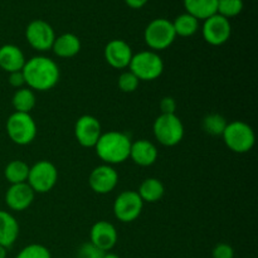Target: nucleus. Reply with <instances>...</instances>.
I'll return each instance as SVG.
<instances>
[{
	"label": "nucleus",
	"mask_w": 258,
	"mask_h": 258,
	"mask_svg": "<svg viewBox=\"0 0 258 258\" xmlns=\"http://www.w3.org/2000/svg\"><path fill=\"white\" fill-rule=\"evenodd\" d=\"M130 136L121 131H107L101 135L95 145L98 158L107 165H117L125 163L130 156L131 149Z\"/></svg>",
	"instance_id": "obj_2"
},
{
	"label": "nucleus",
	"mask_w": 258,
	"mask_h": 258,
	"mask_svg": "<svg viewBox=\"0 0 258 258\" xmlns=\"http://www.w3.org/2000/svg\"><path fill=\"white\" fill-rule=\"evenodd\" d=\"M227 118L221 113H209L202 120V128L204 133L212 136H222L227 127Z\"/></svg>",
	"instance_id": "obj_26"
},
{
	"label": "nucleus",
	"mask_w": 258,
	"mask_h": 258,
	"mask_svg": "<svg viewBox=\"0 0 258 258\" xmlns=\"http://www.w3.org/2000/svg\"><path fill=\"white\" fill-rule=\"evenodd\" d=\"M105 252L93 246L90 241L85 242L78 247L76 252V258H102Z\"/></svg>",
	"instance_id": "obj_30"
},
{
	"label": "nucleus",
	"mask_w": 258,
	"mask_h": 258,
	"mask_svg": "<svg viewBox=\"0 0 258 258\" xmlns=\"http://www.w3.org/2000/svg\"><path fill=\"white\" fill-rule=\"evenodd\" d=\"M159 156L158 148L155 144L146 139H140V140L133 141L130 149V156L128 159L134 161L139 166H151L156 163Z\"/></svg>",
	"instance_id": "obj_17"
},
{
	"label": "nucleus",
	"mask_w": 258,
	"mask_h": 258,
	"mask_svg": "<svg viewBox=\"0 0 258 258\" xmlns=\"http://www.w3.org/2000/svg\"><path fill=\"white\" fill-rule=\"evenodd\" d=\"M243 10V0H218L217 14L231 19L239 15Z\"/></svg>",
	"instance_id": "obj_27"
},
{
	"label": "nucleus",
	"mask_w": 258,
	"mask_h": 258,
	"mask_svg": "<svg viewBox=\"0 0 258 258\" xmlns=\"http://www.w3.org/2000/svg\"><path fill=\"white\" fill-rule=\"evenodd\" d=\"M103 55L108 66L115 70L128 68L134 53L130 44L122 39H112L106 44Z\"/></svg>",
	"instance_id": "obj_15"
},
{
	"label": "nucleus",
	"mask_w": 258,
	"mask_h": 258,
	"mask_svg": "<svg viewBox=\"0 0 258 258\" xmlns=\"http://www.w3.org/2000/svg\"><path fill=\"white\" fill-rule=\"evenodd\" d=\"M35 103H37L35 92L30 90L29 87L19 88L13 95L12 105L14 107L15 112L30 113L33 108L35 107Z\"/></svg>",
	"instance_id": "obj_23"
},
{
	"label": "nucleus",
	"mask_w": 258,
	"mask_h": 258,
	"mask_svg": "<svg viewBox=\"0 0 258 258\" xmlns=\"http://www.w3.org/2000/svg\"><path fill=\"white\" fill-rule=\"evenodd\" d=\"M153 133L159 144L171 148V146H175L181 143L185 130H184L181 120L175 113H173V115H163L161 113L154 121Z\"/></svg>",
	"instance_id": "obj_7"
},
{
	"label": "nucleus",
	"mask_w": 258,
	"mask_h": 258,
	"mask_svg": "<svg viewBox=\"0 0 258 258\" xmlns=\"http://www.w3.org/2000/svg\"><path fill=\"white\" fill-rule=\"evenodd\" d=\"M19 223L10 212L0 209V246L10 248L19 237Z\"/></svg>",
	"instance_id": "obj_19"
},
{
	"label": "nucleus",
	"mask_w": 258,
	"mask_h": 258,
	"mask_svg": "<svg viewBox=\"0 0 258 258\" xmlns=\"http://www.w3.org/2000/svg\"><path fill=\"white\" fill-rule=\"evenodd\" d=\"M29 169L30 166L25 161L17 159V160H12L7 164L4 169V176L9 181L10 185L12 184L27 183Z\"/></svg>",
	"instance_id": "obj_24"
},
{
	"label": "nucleus",
	"mask_w": 258,
	"mask_h": 258,
	"mask_svg": "<svg viewBox=\"0 0 258 258\" xmlns=\"http://www.w3.org/2000/svg\"><path fill=\"white\" fill-rule=\"evenodd\" d=\"M144 204L138 191L125 190L118 194L113 202V216L122 223H131L143 213Z\"/></svg>",
	"instance_id": "obj_9"
},
{
	"label": "nucleus",
	"mask_w": 258,
	"mask_h": 258,
	"mask_svg": "<svg viewBox=\"0 0 258 258\" xmlns=\"http://www.w3.org/2000/svg\"><path fill=\"white\" fill-rule=\"evenodd\" d=\"M101 135H102V127L100 121L95 116L83 115L76 121V140L83 148H95Z\"/></svg>",
	"instance_id": "obj_12"
},
{
	"label": "nucleus",
	"mask_w": 258,
	"mask_h": 258,
	"mask_svg": "<svg viewBox=\"0 0 258 258\" xmlns=\"http://www.w3.org/2000/svg\"><path fill=\"white\" fill-rule=\"evenodd\" d=\"M35 193L28 183L12 184L5 191V204L13 212H23L34 202Z\"/></svg>",
	"instance_id": "obj_16"
},
{
	"label": "nucleus",
	"mask_w": 258,
	"mask_h": 258,
	"mask_svg": "<svg viewBox=\"0 0 258 258\" xmlns=\"http://www.w3.org/2000/svg\"><path fill=\"white\" fill-rule=\"evenodd\" d=\"M148 2L149 0H125L127 7H130L131 9H141V8L148 4Z\"/></svg>",
	"instance_id": "obj_34"
},
{
	"label": "nucleus",
	"mask_w": 258,
	"mask_h": 258,
	"mask_svg": "<svg viewBox=\"0 0 258 258\" xmlns=\"http://www.w3.org/2000/svg\"><path fill=\"white\" fill-rule=\"evenodd\" d=\"M117 85L118 88L122 92L131 93L138 90L139 85H140V81H139V78L131 71H123L120 75V77H118Z\"/></svg>",
	"instance_id": "obj_29"
},
{
	"label": "nucleus",
	"mask_w": 258,
	"mask_h": 258,
	"mask_svg": "<svg viewBox=\"0 0 258 258\" xmlns=\"http://www.w3.org/2000/svg\"><path fill=\"white\" fill-rule=\"evenodd\" d=\"M160 111L163 115H173L176 111V101L170 96L161 98L160 101Z\"/></svg>",
	"instance_id": "obj_32"
},
{
	"label": "nucleus",
	"mask_w": 258,
	"mask_h": 258,
	"mask_svg": "<svg viewBox=\"0 0 258 258\" xmlns=\"http://www.w3.org/2000/svg\"><path fill=\"white\" fill-rule=\"evenodd\" d=\"M183 3L185 13L193 15L198 20H206L217 14L218 0H183Z\"/></svg>",
	"instance_id": "obj_22"
},
{
	"label": "nucleus",
	"mask_w": 258,
	"mask_h": 258,
	"mask_svg": "<svg viewBox=\"0 0 258 258\" xmlns=\"http://www.w3.org/2000/svg\"><path fill=\"white\" fill-rule=\"evenodd\" d=\"M138 194L144 203H156L165 194V186L158 178H146L139 186Z\"/></svg>",
	"instance_id": "obj_21"
},
{
	"label": "nucleus",
	"mask_w": 258,
	"mask_h": 258,
	"mask_svg": "<svg viewBox=\"0 0 258 258\" xmlns=\"http://www.w3.org/2000/svg\"><path fill=\"white\" fill-rule=\"evenodd\" d=\"M62 258H66V257H62Z\"/></svg>",
	"instance_id": "obj_37"
},
{
	"label": "nucleus",
	"mask_w": 258,
	"mask_h": 258,
	"mask_svg": "<svg viewBox=\"0 0 258 258\" xmlns=\"http://www.w3.org/2000/svg\"><path fill=\"white\" fill-rule=\"evenodd\" d=\"M118 233L116 227L107 221H98L91 227L90 242L103 252H110L117 244Z\"/></svg>",
	"instance_id": "obj_14"
},
{
	"label": "nucleus",
	"mask_w": 258,
	"mask_h": 258,
	"mask_svg": "<svg viewBox=\"0 0 258 258\" xmlns=\"http://www.w3.org/2000/svg\"><path fill=\"white\" fill-rule=\"evenodd\" d=\"M15 258H52V254L43 244L32 243L20 249Z\"/></svg>",
	"instance_id": "obj_28"
},
{
	"label": "nucleus",
	"mask_w": 258,
	"mask_h": 258,
	"mask_svg": "<svg viewBox=\"0 0 258 258\" xmlns=\"http://www.w3.org/2000/svg\"><path fill=\"white\" fill-rule=\"evenodd\" d=\"M232 25L229 19L219 14H214L208 19L203 20L202 35L204 40L211 45H223L231 38Z\"/></svg>",
	"instance_id": "obj_11"
},
{
	"label": "nucleus",
	"mask_w": 258,
	"mask_h": 258,
	"mask_svg": "<svg viewBox=\"0 0 258 258\" xmlns=\"http://www.w3.org/2000/svg\"><path fill=\"white\" fill-rule=\"evenodd\" d=\"M176 34L174 32L173 23L165 18L154 19L146 25L144 32V40L146 45L154 52L168 49L175 40Z\"/></svg>",
	"instance_id": "obj_6"
},
{
	"label": "nucleus",
	"mask_w": 258,
	"mask_h": 258,
	"mask_svg": "<svg viewBox=\"0 0 258 258\" xmlns=\"http://www.w3.org/2000/svg\"><path fill=\"white\" fill-rule=\"evenodd\" d=\"M58 181L57 166L48 160H39L30 166L27 183L35 194H45L52 190Z\"/></svg>",
	"instance_id": "obj_8"
},
{
	"label": "nucleus",
	"mask_w": 258,
	"mask_h": 258,
	"mask_svg": "<svg viewBox=\"0 0 258 258\" xmlns=\"http://www.w3.org/2000/svg\"><path fill=\"white\" fill-rule=\"evenodd\" d=\"M88 184L96 194L105 196V194L111 193L117 186L118 174L113 166L102 164V165L96 166L91 171L88 176Z\"/></svg>",
	"instance_id": "obj_13"
},
{
	"label": "nucleus",
	"mask_w": 258,
	"mask_h": 258,
	"mask_svg": "<svg viewBox=\"0 0 258 258\" xmlns=\"http://www.w3.org/2000/svg\"><path fill=\"white\" fill-rule=\"evenodd\" d=\"M25 85L30 90L45 92L59 82L60 71L57 62L45 55H34L27 59L22 70Z\"/></svg>",
	"instance_id": "obj_1"
},
{
	"label": "nucleus",
	"mask_w": 258,
	"mask_h": 258,
	"mask_svg": "<svg viewBox=\"0 0 258 258\" xmlns=\"http://www.w3.org/2000/svg\"><path fill=\"white\" fill-rule=\"evenodd\" d=\"M8 81H9V85L12 86V87L17 88V90H19V88L24 87L25 86V80L22 71L9 73V78H8Z\"/></svg>",
	"instance_id": "obj_33"
},
{
	"label": "nucleus",
	"mask_w": 258,
	"mask_h": 258,
	"mask_svg": "<svg viewBox=\"0 0 258 258\" xmlns=\"http://www.w3.org/2000/svg\"><path fill=\"white\" fill-rule=\"evenodd\" d=\"M128 71H131L139 81H155L163 75L164 60L158 52L143 50L133 55Z\"/></svg>",
	"instance_id": "obj_4"
},
{
	"label": "nucleus",
	"mask_w": 258,
	"mask_h": 258,
	"mask_svg": "<svg viewBox=\"0 0 258 258\" xmlns=\"http://www.w3.org/2000/svg\"><path fill=\"white\" fill-rule=\"evenodd\" d=\"M222 138L227 148L236 154L248 153L256 143V135L251 125L239 120L227 123Z\"/></svg>",
	"instance_id": "obj_3"
},
{
	"label": "nucleus",
	"mask_w": 258,
	"mask_h": 258,
	"mask_svg": "<svg viewBox=\"0 0 258 258\" xmlns=\"http://www.w3.org/2000/svg\"><path fill=\"white\" fill-rule=\"evenodd\" d=\"M25 38L30 47L37 52H47L52 49L55 33L52 25L43 19L32 20L25 29Z\"/></svg>",
	"instance_id": "obj_10"
},
{
	"label": "nucleus",
	"mask_w": 258,
	"mask_h": 258,
	"mask_svg": "<svg viewBox=\"0 0 258 258\" xmlns=\"http://www.w3.org/2000/svg\"><path fill=\"white\" fill-rule=\"evenodd\" d=\"M5 128L10 140L19 146L29 145L33 143L38 133L37 123L30 113L15 111L8 117Z\"/></svg>",
	"instance_id": "obj_5"
},
{
	"label": "nucleus",
	"mask_w": 258,
	"mask_h": 258,
	"mask_svg": "<svg viewBox=\"0 0 258 258\" xmlns=\"http://www.w3.org/2000/svg\"><path fill=\"white\" fill-rule=\"evenodd\" d=\"M81 39L73 33H63L55 37L52 45L53 53L59 58H72L81 52Z\"/></svg>",
	"instance_id": "obj_20"
},
{
	"label": "nucleus",
	"mask_w": 258,
	"mask_h": 258,
	"mask_svg": "<svg viewBox=\"0 0 258 258\" xmlns=\"http://www.w3.org/2000/svg\"><path fill=\"white\" fill-rule=\"evenodd\" d=\"M7 256H8V249L0 246V258H7Z\"/></svg>",
	"instance_id": "obj_36"
},
{
	"label": "nucleus",
	"mask_w": 258,
	"mask_h": 258,
	"mask_svg": "<svg viewBox=\"0 0 258 258\" xmlns=\"http://www.w3.org/2000/svg\"><path fill=\"white\" fill-rule=\"evenodd\" d=\"M102 258H121L118 254L113 253V252H105V254H103Z\"/></svg>",
	"instance_id": "obj_35"
},
{
	"label": "nucleus",
	"mask_w": 258,
	"mask_h": 258,
	"mask_svg": "<svg viewBox=\"0 0 258 258\" xmlns=\"http://www.w3.org/2000/svg\"><path fill=\"white\" fill-rule=\"evenodd\" d=\"M171 23H173V28L176 37H191V35L196 34L199 29V20L197 19V18H194L193 15L188 14V13L180 14Z\"/></svg>",
	"instance_id": "obj_25"
},
{
	"label": "nucleus",
	"mask_w": 258,
	"mask_h": 258,
	"mask_svg": "<svg viewBox=\"0 0 258 258\" xmlns=\"http://www.w3.org/2000/svg\"><path fill=\"white\" fill-rule=\"evenodd\" d=\"M212 258H234V249L228 243H218L212 251Z\"/></svg>",
	"instance_id": "obj_31"
},
{
	"label": "nucleus",
	"mask_w": 258,
	"mask_h": 258,
	"mask_svg": "<svg viewBox=\"0 0 258 258\" xmlns=\"http://www.w3.org/2000/svg\"><path fill=\"white\" fill-rule=\"evenodd\" d=\"M25 55L18 45L4 44L0 47V68L7 73L18 72L24 67Z\"/></svg>",
	"instance_id": "obj_18"
}]
</instances>
